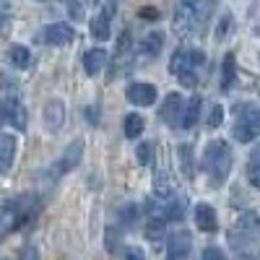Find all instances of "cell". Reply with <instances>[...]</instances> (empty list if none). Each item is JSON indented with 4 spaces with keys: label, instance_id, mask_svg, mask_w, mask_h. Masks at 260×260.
I'll return each mask as SVG.
<instances>
[{
    "label": "cell",
    "instance_id": "6da1fadb",
    "mask_svg": "<svg viewBox=\"0 0 260 260\" xmlns=\"http://www.w3.org/2000/svg\"><path fill=\"white\" fill-rule=\"evenodd\" d=\"M229 245L245 260H255L260 255V219H257V213L247 211L245 216H240V221L229 232Z\"/></svg>",
    "mask_w": 260,
    "mask_h": 260
},
{
    "label": "cell",
    "instance_id": "7a4b0ae2",
    "mask_svg": "<svg viewBox=\"0 0 260 260\" xmlns=\"http://www.w3.org/2000/svg\"><path fill=\"white\" fill-rule=\"evenodd\" d=\"M213 3L211 0H180L177 13H175V26L182 37H190L195 31H201L208 18H211Z\"/></svg>",
    "mask_w": 260,
    "mask_h": 260
},
{
    "label": "cell",
    "instance_id": "3957f363",
    "mask_svg": "<svg viewBox=\"0 0 260 260\" xmlns=\"http://www.w3.org/2000/svg\"><path fill=\"white\" fill-rule=\"evenodd\" d=\"M203 169L211 177V185H221L232 169V148L226 141H211L203 151Z\"/></svg>",
    "mask_w": 260,
    "mask_h": 260
},
{
    "label": "cell",
    "instance_id": "277c9868",
    "mask_svg": "<svg viewBox=\"0 0 260 260\" xmlns=\"http://www.w3.org/2000/svg\"><path fill=\"white\" fill-rule=\"evenodd\" d=\"M206 62V55L201 50H177L169 60V73L177 76L182 81V86H195L198 76H195V68Z\"/></svg>",
    "mask_w": 260,
    "mask_h": 260
},
{
    "label": "cell",
    "instance_id": "5b68a950",
    "mask_svg": "<svg viewBox=\"0 0 260 260\" xmlns=\"http://www.w3.org/2000/svg\"><path fill=\"white\" fill-rule=\"evenodd\" d=\"M237 125H234V138L240 143H250L255 136H260V104H245L237 107Z\"/></svg>",
    "mask_w": 260,
    "mask_h": 260
},
{
    "label": "cell",
    "instance_id": "8992f818",
    "mask_svg": "<svg viewBox=\"0 0 260 260\" xmlns=\"http://www.w3.org/2000/svg\"><path fill=\"white\" fill-rule=\"evenodd\" d=\"M185 110H187V107L182 104V96L175 91V94H169V96L164 99L161 110H159V117H161L167 125L177 127V125H182V120H185Z\"/></svg>",
    "mask_w": 260,
    "mask_h": 260
},
{
    "label": "cell",
    "instance_id": "52a82bcc",
    "mask_svg": "<svg viewBox=\"0 0 260 260\" xmlns=\"http://www.w3.org/2000/svg\"><path fill=\"white\" fill-rule=\"evenodd\" d=\"M112 13H115V0H107V3L102 6V11L94 16V21H91V37L94 39H99V42H107L112 34V29H110V21H112Z\"/></svg>",
    "mask_w": 260,
    "mask_h": 260
},
{
    "label": "cell",
    "instance_id": "ba28073f",
    "mask_svg": "<svg viewBox=\"0 0 260 260\" xmlns=\"http://www.w3.org/2000/svg\"><path fill=\"white\" fill-rule=\"evenodd\" d=\"M76 37L71 24H50L42 29V42H47L52 47H62V45H71Z\"/></svg>",
    "mask_w": 260,
    "mask_h": 260
},
{
    "label": "cell",
    "instance_id": "9c48e42d",
    "mask_svg": "<svg viewBox=\"0 0 260 260\" xmlns=\"http://www.w3.org/2000/svg\"><path fill=\"white\" fill-rule=\"evenodd\" d=\"M127 102L136 107H151L156 102V86L151 83H130L127 86Z\"/></svg>",
    "mask_w": 260,
    "mask_h": 260
},
{
    "label": "cell",
    "instance_id": "30bf717a",
    "mask_svg": "<svg viewBox=\"0 0 260 260\" xmlns=\"http://www.w3.org/2000/svg\"><path fill=\"white\" fill-rule=\"evenodd\" d=\"M16 136H0V172L8 175L16 159Z\"/></svg>",
    "mask_w": 260,
    "mask_h": 260
},
{
    "label": "cell",
    "instance_id": "8fae6325",
    "mask_svg": "<svg viewBox=\"0 0 260 260\" xmlns=\"http://www.w3.org/2000/svg\"><path fill=\"white\" fill-rule=\"evenodd\" d=\"M190 232H177V234H172V240H169V257L167 260H182L187 252H190Z\"/></svg>",
    "mask_w": 260,
    "mask_h": 260
},
{
    "label": "cell",
    "instance_id": "7c38bea8",
    "mask_svg": "<svg viewBox=\"0 0 260 260\" xmlns=\"http://www.w3.org/2000/svg\"><path fill=\"white\" fill-rule=\"evenodd\" d=\"M130 45H133V34H130V29H125L122 37H120V42H117V52H115V62H112V78L117 76V71L127 62V57H130ZM112 78H110V81H112Z\"/></svg>",
    "mask_w": 260,
    "mask_h": 260
},
{
    "label": "cell",
    "instance_id": "4fadbf2b",
    "mask_svg": "<svg viewBox=\"0 0 260 260\" xmlns=\"http://www.w3.org/2000/svg\"><path fill=\"white\" fill-rule=\"evenodd\" d=\"M195 224H198L201 232H216V226H219V221H216V211L206 203L195 206Z\"/></svg>",
    "mask_w": 260,
    "mask_h": 260
},
{
    "label": "cell",
    "instance_id": "5bb4252c",
    "mask_svg": "<svg viewBox=\"0 0 260 260\" xmlns=\"http://www.w3.org/2000/svg\"><path fill=\"white\" fill-rule=\"evenodd\" d=\"M81 156H83V141H73L68 148H65V154H62L57 169H60V172H71L73 167H78Z\"/></svg>",
    "mask_w": 260,
    "mask_h": 260
},
{
    "label": "cell",
    "instance_id": "9a60e30c",
    "mask_svg": "<svg viewBox=\"0 0 260 260\" xmlns=\"http://www.w3.org/2000/svg\"><path fill=\"white\" fill-rule=\"evenodd\" d=\"M62 120H65V107H62V102H57V99L47 102V104H45V125H47L50 130H57V127L62 125Z\"/></svg>",
    "mask_w": 260,
    "mask_h": 260
},
{
    "label": "cell",
    "instance_id": "2e32d148",
    "mask_svg": "<svg viewBox=\"0 0 260 260\" xmlns=\"http://www.w3.org/2000/svg\"><path fill=\"white\" fill-rule=\"evenodd\" d=\"M104 62H107V52L104 50H89L83 55V68H86V73L89 76H96V73H102V68H104Z\"/></svg>",
    "mask_w": 260,
    "mask_h": 260
},
{
    "label": "cell",
    "instance_id": "e0dca14e",
    "mask_svg": "<svg viewBox=\"0 0 260 260\" xmlns=\"http://www.w3.org/2000/svg\"><path fill=\"white\" fill-rule=\"evenodd\" d=\"M161 47H164V31H148L141 42V52L146 55H159Z\"/></svg>",
    "mask_w": 260,
    "mask_h": 260
},
{
    "label": "cell",
    "instance_id": "ac0fdd59",
    "mask_svg": "<svg viewBox=\"0 0 260 260\" xmlns=\"http://www.w3.org/2000/svg\"><path fill=\"white\" fill-rule=\"evenodd\" d=\"M164 226H167V219L164 216H151L148 224H146V240L151 242H161V237H164Z\"/></svg>",
    "mask_w": 260,
    "mask_h": 260
},
{
    "label": "cell",
    "instance_id": "d6986e66",
    "mask_svg": "<svg viewBox=\"0 0 260 260\" xmlns=\"http://www.w3.org/2000/svg\"><path fill=\"white\" fill-rule=\"evenodd\" d=\"M8 60L16 65V68H29L31 65V52L24 45H11L8 47Z\"/></svg>",
    "mask_w": 260,
    "mask_h": 260
},
{
    "label": "cell",
    "instance_id": "ffe728a7",
    "mask_svg": "<svg viewBox=\"0 0 260 260\" xmlns=\"http://www.w3.org/2000/svg\"><path fill=\"white\" fill-rule=\"evenodd\" d=\"M247 180L252 187L260 190V143L252 148V154H250V161H247Z\"/></svg>",
    "mask_w": 260,
    "mask_h": 260
},
{
    "label": "cell",
    "instance_id": "44dd1931",
    "mask_svg": "<svg viewBox=\"0 0 260 260\" xmlns=\"http://www.w3.org/2000/svg\"><path fill=\"white\" fill-rule=\"evenodd\" d=\"M8 102V120L18 127V130H24V125H26V110L21 107L16 99H6Z\"/></svg>",
    "mask_w": 260,
    "mask_h": 260
},
{
    "label": "cell",
    "instance_id": "7402d4cb",
    "mask_svg": "<svg viewBox=\"0 0 260 260\" xmlns=\"http://www.w3.org/2000/svg\"><path fill=\"white\" fill-rule=\"evenodd\" d=\"M198 115H201V96L195 94L190 102H187V110H185V120H182V127H192L198 122Z\"/></svg>",
    "mask_w": 260,
    "mask_h": 260
},
{
    "label": "cell",
    "instance_id": "603a6c76",
    "mask_svg": "<svg viewBox=\"0 0 260 260\" xmlns=\"http://www.w3.org/2000/svg\"><path fill=\"white\" fill-rule=\"evenodd\" d=\"M234 76H237V65H234V55L229 52V55L224 57V68H221V89H229L232 81H234Z\"/></svg>",
    "mask_w": 260,
    "mask_h": 260
},
{
    "label": "cell",
    "instance_id": "cb8c5ba5",
    "mask_svg": "<svg viewBox=\"0 0 260 260\" xmlns=\"http://www.w3.org/2000/svg\"><path fill=\"white\" fill-rule=\"evenodd\" d=\"M143 127H146V122H143L141 115H127V117H125V136H127V138L141 136Z\"/></svg>",
    "mask_w": 260,
    "mask_h": 260
},
{
    "label": "cell",
    "instance_id": "d4e9b609",
    "mask_svg": "<svg viewBox=\"0 0 260 260\" xmlns=\"http://www.w3.org/2000/svg\"><path fill=\"white\" fill-rule=\"evenodd\" d=\"M154 190L159 198H167L169 195V177H167V172H159V175L154 177Z\"/></svg>",
    "mask_w": 260,
    "mask_h": 260
},
{
    "label": "cell",
    "instance_id": "484cf974",
    "mask_svg": "<svg viewBox=\"0 0 260 260\" xmlns=\"http://www.w3.org/2000/svg\"><path fill=\"white\" fill-rule=\"evenodd\" d=\"M182 208H185V201H175V203H169L167 213H164V219H172V221H180L182 219Z\"/></svg>",
    "mask_w": 260,
    "mask_h": 260
},
{
    "label": "cell",
    "instance_id": "4316f807",
    "mask_svg": "<svg viewBox=\"0 0 260 260\" xmlns=\"http://www.w3.org/2000/svg\"><path fill=\"white\" fill-rule=\"evenodd\" d=\"M104 237H107V240H104V247H107V252H115V250L120 247V232L110 226Z\"/></svg>",
    "mask_w": 260,
    "mask_h": 260
},
{
    "label": "cell",
    "instance_id": "83f0119b",
    "mask_svg": "<svg viewBox=\"0 0 260 260\" xmlns=\"http://www.w3.org/2000/svg\"><path fill=\"white\" fill-rule=\"evenodd\" d=\"M151 154H154V146H151V143H141L138 146V151H136V156H138V164H148L151 161Z\"/></svg>",
    "mask_w": 260,
    "mask_h": 260
},
{
    "label": "cell",
    "instance_id": "f1b7e54d",
    "mask_svg": "<svg viewBox=\"0 0 260 260\" xmlns=\"http://www.w3.org/2000/svg\"><path fill=\"white\" fill-rule=\"evenodd\" d=\"M136 216H138V208H136V206H125V208L120 211V221H122L125 226H130V224H136Z\"/></svg>",
    "mask_w": 260,
    "mask_h": 260
},
{
    "label": "cell",
    "instance_id": "f546056e",
    "mask_svg": "<svg viewBox=\"0 0 260 260\" xmlns=\"http://www.w3.org/2000/svg\"><path fill=\"white\" fill-rule=\"evenodd\" d=\"M221 120H224V107H221V104H216L213 110H211L208 125H211V127H219V125H221Z\"/></svg>",
    "mask_w": 260,
    "mask_h": 260
},
{
    "label": "cell",
    "instance_id": "4dcf8cb0",
    "mask_svg": "<svg viewBox=\"0 0 260 260\" xmlns=\"http://www.w3.org/2000/svg\"><path fill=\"white\" fill-rule=\"evenodd\" d=\"M203 260H226V255L219 247H206L203 250Z\"/></svg>",
    "mask_w": 260,
    "mask_h": 260
},
{
    "label": "cell",
    "instance_id": "1f68e13d",
    "mask_svg": "<svg viewBox=\"0 0 260 260\" xmlns=\"http://www.w3.org/2000/svg\"><path fill=\"white\" fill-rule=\"evenodd\" d=\"M180 151H182V164H185V175L190 177V175H192V169H190V156H192V148H190V146H182Z\"/></svg>",
    "mask_w": 260,
    "mask_h": 260
},
{
    "label": "cell",
    "instance_id": "d6a6232c",
    "mask_svg": "<svg viewBox=\"0 0 260 260\" xmlns=\"http://www.w3.org/2000/svg\"><path fill=\"white\" fill-rule=\"evenodd\" d=\"M122 260H146V255H143L141 247H130V250H125V257Z\"/></svg>",
    "mask_w": 260,
    "mask_h": 260
},
{
    "label": "cell",
    "instance_id": "836d02e7",
    "mask_svg": "<svg viewBox=\"0 0 260 260\" xmlns=\"http://www.w3.org/2000/svg\"><path fill=\"white\" fill-rule=\"evenodd\" d=\"M141 18H159V8H154V6H146V8H141Z\"/></svg>",
    "mask_w": 260,
    "mask_h": 260
},
{
    "label": "cell",
    "instance_id": "e575fe53",
    "mask_svg": "<svg viewBox=\"0 0 260 260\" xmlns=\"http://www.w3.org/2000/svg\"><path fill=\"white\" fill-rule=\"evenodd\" d=\"M8 120V102L3 99V102H0V125H3Z\"/></svg>",
    "mask_w": 260,
    "mask_h": 260
},
{
    "label": "cell",
    "instance_id": "d590c367",
    "mask_svg": "<svg viewBox=\"0 0 260 260\" xmlns=\"http://www.w3.org/2000/svg\"><path fill=\"white\" fill-rule=\"evenodd\" d=\"M68 3H78V0H68Z\"/></svg>",
    "mask_w": 260,
    "mask_h": 260
}]
</instances>
